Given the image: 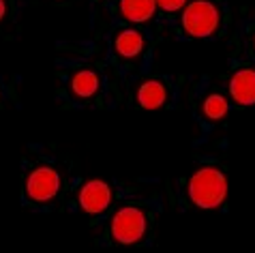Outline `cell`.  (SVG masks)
Returning a JSON list of instances; mask_svg holds the SVG:
<instances>
[{"label": "cell", "mask_w": 255, "mask_h": 253, "mask_svg": "<svg viewBox=\"0 0 255 253\" xmlns=\"http://www.w3.org/2000/svg\"><path fill=\"white\" fill-rule=\"evenodd\" d=\"M228 193H230L228 176L217 165L197 167L187 182L189 202L202 210H215L223 206L225 200H228Z\"/></svg>", "instance_id": "1"}, {"label": "cell", "mask_w": 255, "mask_h": 253, "mask_svg": "<svg viewBox=\"0 0 255 253\" xmlns=\"http://www.w3.org/2000/svg\"><path fill=\"white\" fill-rule=\"evenodd\" d=\"M182 30L193 39H208L221 28V9L215 0H191L182 9Z\"/></svg>", "instance_id": "2"}, {"label": "cell", "mask_w": 255, "mask_h": 253, "mask_svg": "<svg viewBox=\"0 0 255 253\" xmlns=\"http://www.w3.org/2000/svg\"><path fill=\"white\" fill-rule=\"evenodd\" d=\"M112 241L118 245H137L148 234V215L139 206H120L110 219Z\"/></svg>", "instance_id": "3"}, {"label": "cell", "mask_w": 255, "mask_h": 253, "mask_svg": "<svg viewBox=\"0 0 255 253\" xmlns=\"http://www.w3.org/2000/svg\"><path fill=\"white\" fill-rule=\"evenodd\" d=\"M62 187V176L54 165H39L28 172L24 182V193L32 204H49L58 198Z\"/></svg>", "instance_id": "4"}, {"label": "cell", "mask_w": 255, "mask_h": 253, "mask_svg": "<svg viewBox=\"0 0 255 253\" xmlns=\"http://www.w3.org/2000/svg\"><path fill=\"white\" fill-rule=\"evenodd\" d=\"M114 202V189L110 187V182L93 178L84 182L77 193V204L84 213L88 215H105Z\"/></svg>", "instance_id": "5"}, {"label": "cell", "mask_w": 255, "mask_h": 253, "mask_svg": "<svg viewBox=\"0 0 255 253\" xmlns=\"http://www.w3.org/2000/svg\"><path fill=\"white\" fill-rule=\"evenodd\" d=\"M228 93L232 101L243 108H253L255 105V69L243 67L230 75Z\"/></svg>", "instance_id": "6"}, {"label": "cell", "mask_w": 255, "mask_h": 253, "mask_svg": "<svg viewBox=\"0 0 255 253\" xmlns=\"http://www.w3.org/2000/svg\"><path fill=\"white\" fill-rule=\"evenodd\" d=\"M169 86L161 77H152V80H146L139 84L137 88V103L141 110H148V112H154V110H161L163 105L169 101Z\"/></svg>", "instance_id": "7"}, {"label": "cell", "mask_w": 255, "mask_h": 253, "mask_svg": "<svg viewBox=\"0 0 255 253\" xmlns=\"http://www.w3.org/2000/svg\"><path fill=\"white\" fill-rule=\"evenodd\" d=\"M144 50H146V39L135 28H125L114 37V52L125 60L139 58Z\"/></svg>", "instance_id": "8"}, {"label": "cell", "mask_w": 255, "mask_h": 253, "mask_svg": "<svg viewBox=\"0 0 255 253\" xmlns=\"http://www.w3.org/2000/svg\"><path fill=\"white\" fill-rule=\"evenodd\" d=\"M69 86L75 99L88 101L93 97H97L99 88H101V80H99V73L93 71V69H80L77 73H73Z\"/></svg>", "instance_id": "9"}, {"label": "cell", "mask_w": 255, "mask_h": 253, "mask_svg": "<svg viewBox=\"0 0 255 253\" xmlns=\"http://www.w3.org/2000/svg\"><path fill=\"white\" fill-rule=\"evenodd\" d=\"M157 9V0H120V15L131 24L150 22Z\"/></svg>", "instance_id": "10"}, {"label": "cell", "mask_w": 255, "mask_h": 253, "mask_svg": "<svg viewBox=\"0 0 255 253\" xmlns=\"http://www.w3.org/2000/svg\"><path fill=\"white\" fill-rule=\"evenodd\" d=\"M228 114H230V103H228V99H225L223 95L210 93L206 99H204V103H202V116L206 118V121L219 123V121H223Z\"/></svg>", "instance_id": "11"}, {"label": "cell", "mask_w": 255, "mask_h": 253, "mask_svg": "<svg viewBox=\"0 0 255 253\" xmlns=\"http://www.w3.org/2000/svg\"><path fill=\"white\" fill-rule=\"evenodd\" d=\"M189 0H157V6L165 13H176V11H182L187 6Z\"/></svg>", "instance_id": "12"}, {"label": "cell", "mask_w": 255, "mask_h": 253, "mask_svg": "<svg viewBox=\"0 0 255 253\" xmlns=\"http://www.w3.org/2000/svg\"><path fill=\"white\" fill-rule=\"evenodd\" d=\"M4 15H6V0H0V22L4 19Z\"/></svg>", "instance_id": "13"}, {"label": "cell", "mask_w": 255, "mask_h": 253, "mask_svg": "<svg viewBox=\"0 0 255 253\" xmlns=\"http://www.w3.org/2000/svg\"><path fill=\"white\" fill-rule=\"evenodd\" d=\"M253 54H255V37H253Z\"/></svg>", "instance_id": "14"}]
</instances>
